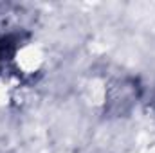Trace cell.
Instances as JSON below:
<instances>
[{
  "label": "cell",
  "instance_id": "cell-1",
  "mask_svg": "<svg viewBox=\"0 0 155 153\" xmlns=\"http://www.w3.org/2000/svg\"><path fill=\"white\" fill-rule=\"evenodd\" d=\"M36 11L25 4L0 2V38H31Z\"/></svg>",
  "mask_w": 155,
  "mask_h": 153
},
{
  "label": "cell",
  "instance_id": "cell-2",
  "mask_svg": "<svg viewBox=\"0 0 155 153\" xmlns=\"http://www.w3.org/2000/svg\"><path fill=\"white\" fill-rule=\"evenodd\" d=\"M141 83L137 77H123L116 79L107 86L105 97V115L123 117L126 115L141 97Z\"/></svg>",
  "mask_w": 155,
  "mask_h": 153
},
{
  "label": "cell",
  "instance_id": "cell-3",
  "mask_svg": "<svg viewBox=\"0 0 155 153\" xmlns=\"http://www.w3.org/2000/svg\"><path fill=\"white\" fill-rule=\"evenodd\" d=\"M153 106H155V97H153Z\"/></svg>",
  "mask_w": 155,
  "mask_h": 153
}]
</instances>
